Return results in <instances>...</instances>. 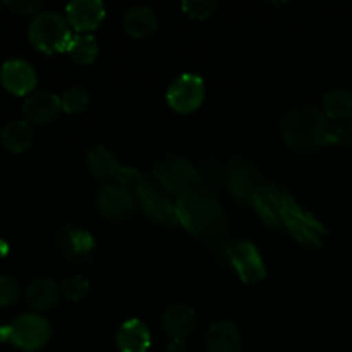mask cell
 <instances>
[{
  "mask_svg": "<svg viewBox=\"0 0 352 352\" xmlns=\"http://www.w3.org/2000/svg\"><path fill=\"white\" fill-rule=\"evenodd\" d=\"M69 26L71 24H69L67 17L54 12V10H45L31 19L28 36L38 50L54 54V52L67 50L72 38Z\"/></svg>",
  "mask_w": 352,
  "mask_h": 352,
  "instance_id": "obj_3",
  "label": "cell"
},
{
  "mask_svg": "<svg viewBox=\"0 0 352 352\" xmlns=\"http://www.w3.org/2000/svg\"><path fill=\"white\" fill-rule=\"evenodd\" d=\"M6 7L12 10L14 14L28 16V14H33L34 10L40 9L41 2L40 0H9V2H6Z\"/></svg>",
  "mask_w": 352,
  "mask_h": 352,
  "instance_id": "obj_22",
  "label": "cell"
},
{
  "mask_svg": "<svg viewBox=\"0 0 352 352\" xmlns=\"http://www.w3.org/2000/svg\"><path fill=\"white\" fill-rule=\"evenodd\" d=\"M65 12L74 30L91 31L96 30L105 17V6L100 0H74L67 3Z\"/></svg>",
  "mask_w": 352,
  "mask_h": 352,
  "instance_id": "obj_8",
  "label": "cell"
},
{
  "mask_svg": "<svg viewBox=\"0 0 352 352\" xmlns=\"http://www.w3.org/2000/svg\"><path fill=\"white\" fill-rule=\"evenodd\" d=\"M60 294L62 291L57 282L48 277H38L28 285L26 302L36 311H48L57 306Z\"/></svg>",
  "mask_w": 352,
  "mask_h": 352,
  "instance_id": "obj_12",
  "label": "cell"
},
{
  "mask_svg": "<svg viewBox=\"0 0 352 352\" xmlns=\"http://www.w3.org/2000/svg\"><path fill=\"white\" fill-rule=\"evenodd\" d=\"M162 325H164V330L172 340H186L195 330V309L182 305V302H174L164 311Z\"/></svg>",
  "mask_w": 352,
  "mask_h": 352,
  "instance_id": "obj_9",
  "label": "cell"
},
{
  "mask_svg": "<svg viewBox=\"0 0 352 352\" xmlns=\"http://www.w3.org/2000/svg\"><path fill=\"white\" fill-rule=\"evenodd\" d=\"M96 208L105 219L124 220L134 210V198L124 186L107 184L96 192Z\"/></svg>",
  "mask_w": 352,
  "mask_h": 352,
  "instance_id": "obj_5",
  "label": "cell"
},
{
  "mask_svg": "<svg viewBox=\"0 0 352 352\" xmlns=\"http://www.w3.org/2000/svg\"><path fill=\"white\" fill-rule=\"evenodd\" d=\"M19 298V282L10 275L0 277V308L14 305Z\"/></svg>",
  "mask_w": 352,
  "mask_h": 352,
  "instance_id": "obj_21",
  "label": "cell"
},
{
  "mask_svg": "<svg viewBox=\"0 0 352 352\" xmlns=\"http://www.w3.org/2000/svg\"><path fill=\"white\" fill-rule=\"evenodd\" d=\"M69 55L79 64H91L98 57V43L91 34H74L67 47Z\"/></svg>",
  "mask_w": 352,
  "mask_h": 352,
  "instance_id": "obj_17",
  "label": "cell"
},
{
  "mask_svg": "<svg viewBox=\"0 0 352 352\" xmlns=\"http://www.w3.org/2000/svg\"><path fill=\"white\" fill-rule=\"evenodd\" d=\"M323 113L327 119L349 122L352 119V91L349 89H332L323 96Z\"/></svg>",
  "mask_w": 352,
  "mask_h": 352,
  "instance_id": "obj_15",
  "label": "cell"
},
{
  "mask_svg": "<svg viewBox=\"0 0 352 352\" xmlns=\"http://www.w3.org/2000/svg\"><path fill=\"white\" fill-rule=\"evenodd\" d=\"M62 112V103L55 93L33 91L23 103V113L28 122L47 126Z\"/></svg>",
  "mask_w": 352,
  "mask_h": 352,
  "instance_id": "obj_6",
  "label": "cell"
},
{
  "mask_svg": "<svg viewBox=\"0 0 352 352\" xmlns=\"http://www.w3.org/2000/svg\"><path fill=\"white\" fill-rule=\"evenodd\" d=\"M206 347L210 352H241L243 337L232 322H215L206 330Z\"/></svg>",
  "mask_w": 352,
  "mask_h": 352,
  "instance_id": "obj_11",
  "label": "cell"
},
{
  "mask_svg": "<svg viewBox=\"0 0 352 352\" xmlns=\"http://www.w3.org/2000/svg\"><path fill=\"white\" fill-rule=\"evenodd\" d=\"M215 0H186V2H182V10L188 16L196 17V19H206L215 12Z\"/></svg>",
  "mask_w": 352,
  "mask_h": 352,
  "instance_id": "obj_20",
  "label": "cell"
},
{
  "mask_svg": "<svg viewBox=\"0 0 352 352\" xmlns=\"http://www.w3.org/2000/svg\"><path fill=\"white\" fill-rule=\"evenodd\" d=\"M0 81L6 86L7 91L14 95H31L36 86V72L30 62L23 58H12V60H7L0 69Z\"/></svg>",
  "mask_w": 352,
  "mask_h": 352,
  "instance_id": "obj_7",
  "label": "cell"
},
{
  "mask_svg": "<svg viewBox=\"0 0 352 352\" xmlns=\"http://www.w3.org/2000/svg\"><path fill=\"white\" fill-rule=\"evenodd\" d=\"M34 133L26 120H9L0 131V143L10 153H23L30 150Z\"/></svg>",
  "mask_w": 352,
  "mask_h": 352,
  "instance_id": "obj_13",
  "label": "cell"
},
{
  "mask_svg": "<svg viewBox=\"0 0 352 352\" xmlns=\"http://www.w3.org/2000/svg\"><path fill=\"white\" fill-rule=\"evenodd\" d=\"M60 291L71 301H79V299H82L89 292V284L81 275H72V277L65 278L62 282Z\"/></svg>",
  "mask_w": 352,
  "mask_h": 352,
  "instance_id": "obj_19",
  "label": "cell"
},
{
  "mask_svg": "<svg viewBox=\"0 0 352 352\" xmlns=\"http://www.w3.org/2000/svg\"><path fill=\"white\" fill-rule=\"evenodd\" d=\"M86 165L91 175L96 179H109L119 168V162H117L116 155L105 146H95L88 151L86 155Z\"/></svg>",
  "mask_w": 352,
  "mask_h": 352,
  "instance_id": "obj_16",
  "label": "cell"
},
{
  "mask_svg": "<svg viewBox=\"0 0 352 352\" xmlns=\"http://www.w3.org/2000/svg\"><path fill=\"white\" fill-rule=\"evenodd\" d=\"M158 19L153 9L146 6H134L124 16V28L134 38H146L157 30Z\"/></svg>",
  "mask_w": 352,
  "mask_h": 352,
  "instance_id": "obj_14",
  "label": "cell"
},
{
  "mask_svg": "<svg viewBox=\"0 0 352 352\" xmlns=\"http://www.w3.org/2000/svg\"><path fill=\"white\" fill-rule=\"evenodd\" d=\"M116 346L120 352H146L151 346V333L141 320H127L119 327Z\"/></svg>",
  "mask_w": 352,
  "mask_h": 352,
  "instance_id": "obj_10",
  "label": "cell"
},
{
  "mask_svg": "<svg viewBox=\"0 0 352 352\" xmlns=\"http://www.w3.org/2000/svg\"><path fill=\"white\" fill-rule=\"evenodd\" d=\"M330 143L352 144V120L344 124V126L332 129V133H330Z\"/></svg>",
  "mask_w": 352,
  "mask_h": 352,
  "instance_id": "obj_23",
  "label": "cell"
},
{
  "mask_svg": "<svg viewBox=\"0 0 352 352\" xmlns=\"http://www.w3.org/2000/svg\"><path fill=\"white\" fill-rule=\"evenodd\" d=\"M0 7H2V3H0Z\"/></svg>",
  "mask_w": 352,
  "mask_h": 352,
  "instance_id": "obj_25",
  "label": "cell"
},
{
  "mask_svg": "<svg viewBox=\"0 0 352 352\" xmlns=\"http://www.w3.org/2000/svg\"><path fill=\"white\" fill-rule=\"evenodd\" d=\"M167 352H191V351H189L186 340H172L170 346L167 347Z\"/></svg>",
  "mask_w": 352,
  "mask_h": 352,
  "instance_id": "obj_24",
  "label": "cell"
},
{
  "mask_svg": "<svg viewBox=\"0 0 352 352\" xmlns=\"http://www.w3.org/2000/svg\"><path fill=\"white\" fill-rule=\"evenodd\" d=\"M205 98V82L198 74H181L167 89V102L175 112L189 113L198 109Z\"/></svg>",
  "mask_w": 352,
  "mask_h": 352,
  "instance_id": "obj_4",
  "label": "cell"
},
{
  "mask_svg": "<svg viewBox=\"0 0 352 352\" xmlns=\"http://www.w3.org/2000/svg\"><path fill=\"white\" fill-rule=\"evenodd\" d=\"M330 129L327 116L315 105L292 107L280 122V134L285 143L296 151H315L330 143Z\"/></svg>",
  "mask_w": 352,
  "mask_h": 352,
  "instance_id": "obj_1",
  "label": "cell"
},
{
  "mask_svg": "<svg viewBox=\"0 0 352 352\" xmlns=\"http://www.w3.org/2000/svg\"><path fill=\"white\" fill-rule=\"evenodd\" d=\"M52 325L47 318L36 313H26L17 316L9 325L0 327V340L26 352L40 351L50 342Z\"/></svg>",
  "mask_w": 352,
  "mask_h": 352,
  "instance_id": "obj_2",
  "label": "cell"
},
{
  "mask_svg": "<svg viewBox=\"0 0 352 352\" xmlns=\"http://www.w3.org/2000/svg\"><path fill=\"white\" fill-rule=\"evenodd\" d=\"M62 110L67 113H81L89 105V93L82 86H71L60 96Z\"/></svg>",
  "mask_w": 352,
  "mask_h": 352,
  "instance_id": "obj_18",
  "label": "cell"
}]
</instances>
